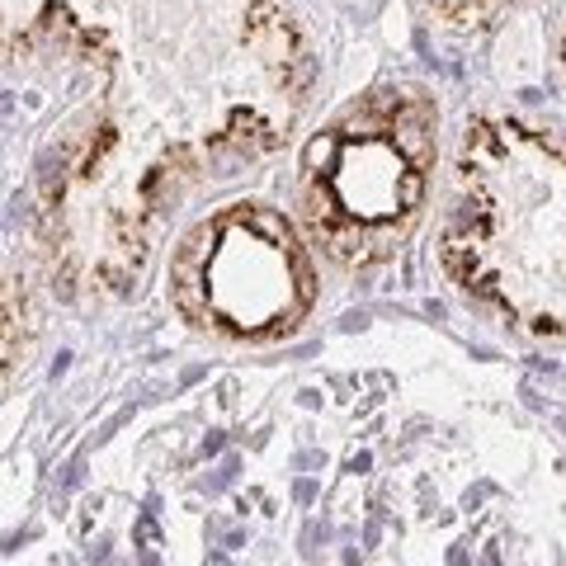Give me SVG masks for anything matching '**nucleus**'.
<instances>
[{
	"label": "nucleus",
	"instance_id": "obj_1",
	"mask_svg": "<svg viewBox=\"0 0 566 566\" xmlns=\"http://www.w3.org/2000/svg\"><path fill=\"white\" fill-rule=\"evenodd\" d=\"M0 39L99 62L104 114L52 193L76 279L128 289L166 208L212 161L270 151L312 62L274 0H0Z\"/></svg>",
	"mask_w": 566,
	"mask_h": 566
},
{
	"label": "nucleus",
	"instance_id": "obj_2",
	"mask_svg": "<svg viewBox=\"0 0 566 566\" xmlns=\"http://www.w3.org/2000/svg\"><path fill=\"white\" fill-rule=\"evenodd\" d=\"M439 251L510 326L566 335V137L520 118H476L453 161Z\"/></svg>",
	"mask_w": 566,
	"mask_h": 566
},
{
	"label": "nucleus",
	"instance_id": "obj_3",
	"mask_svg": "<svg viewBox=\"0 0 566 566\" xmlns=\"http://www.w3.org/2000/svg\"><path fill=\"white\" fill-rule=\"evenodd\" d=\"M439 109L424 91L382 85L335 114L303 161L312 232L340 264L392 255L430 189Z\"/></svg>",
	"mask_w": 566,
	"mask_h": 566
},
{
	"label": "nucleus",
	"instance_id": "obj_4",
	"mask_svg": "<svg viewBox=\"0 0 566 566\" xmlns=\"http://www.w3.org/2000/svg\"><path fill=\"white\" fill-rule=\"evenodd\" d=\"M170 293L189 322L237 340L293 331L316 297L303 241L264 203H227L180 241Z\"/></svg>",
	"mask_w": 566,
	"mask_h": 566
},
{
	"label": "nucleus",
	"instance_id": "obj_5",
	"mask_svg": "<svg viewBox=\"0 0 566 566\" xmlns=\"http://www.w3.org/2000/svg\"><path fill=\"white\" fill-rule=\"evenodd\" d=\"M420 6L449 29H486L505 20L510 10H520L524 0H420Z\"/></svg>",
	"mask_w": 566,
	"mask_h": 566
},
{
	"label": "nucleus",
	"instance_id": "obj_6",
	"mask_svg": "<svg viewBox=\"0 0 566 566\" xmlns=\"http://www.w3.org/2000/svg\"><path fill=\"white\" fill-rule=\"evenodd\" d=\"M14 345H20V312H14V303H10V293L0 289V368L10 364V354H14Z\"/></svg>",
	"mask_w": 566,
	"mask_h": 566
},
{
	"label": "nucleus",
	"instance_id": "obj_7",
	"mask_svg": "<svg viewBox=\"0 0 566 566\" xmlns=\"http://www.w3.org/2000/svg\"><path fill=\"white\" fill-rule=\"evenodd\" d=\"M562 62H566V33H562Z\"/></svg>",
	"mask_w": 566,
	"mask_h": 566
}]
</instances>
